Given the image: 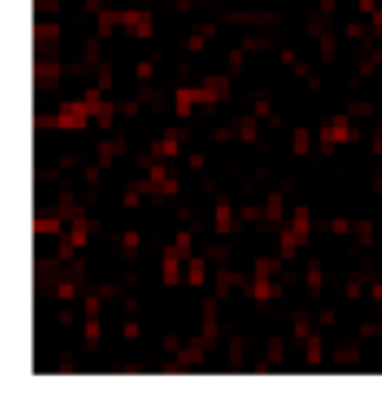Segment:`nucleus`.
<instances>
[{
	"instance_id": "nucleus-1",
	"label": "nucleus",
	"mask_w": 382,
	"mask_h": 416,
	"mask_svg": "<svg viewBox=\"0 0 382 416\" xmlns=\"http://www.w3.org/2000/svg\"><path fill=\"white\" fill-rule=\"evenodd\" d=\"M56 115H59V127H65V131H81V127H87V118H90L84 99L81 103H62Z\"/></svg>"
},
{
	"instance_id": "nucleus-2",
	"label": "nucleus",
	"mask_w": 382,
	"mask_h": 416,
	"mask_svg": "<svg viewBox=\"0 0 382 416\" xmlns=\"http://www.w3.org/2000/svg\"><path fill=\"white\" fill-rule=\"evenodd\" d=\"M181 258H183V255L177 252V245H174V249H168L165 258H162V279H165L168 286H174L177 279H181V267H177V261H181Z\"/></svg>"
},
{
	"instance_id": "nucleus-3",
	"label": "nucleus",
	"mask_w": 382,
	"mask_h": 416,
	"mask_svg": "<svg viewBox=\"0 0 382 416\" xmlns=\"http://www.w3.org/2000/svg\"><path fill=\"white\" fill-rule=\"evenodd\" d=\"M193 103H202V90H186V87L177 90V115H181V118L190 115Z\"/></svg>"
},
{
	"instance_id": "nucleus-4",
	"label": "nucleus",
	"mask_w": 382,
	"mask_h": 416,
	"mask_svg": "<svg viewBox=\"0 0 382 416\" xmlns=\"http://www.w3.org/2000/svg\"><path fill=\"white\" fill-rule=\"evenodd\" d=\"M299 233L295 230H283L280 233V255H283V258H292L295 255V249H299Z\"/></svg>"
},
{
	"instance_id": "nucleus-5",
	"label": "nucleus",
	"mask_w": 382,
	"mask_h": 416,
	"mask_svg": "<svg viewBox=\"0 0 382 416\" xmlns=\"http://www.w3.org/2000/svg\"><path fill=\"white\" fill-rule=\"evenodd\" d=\"M329 131H333V140H336V143L351 140V131H348V118H345V115H336L333 121H329Z\"/></svg>"
},
{
	"instance_id": "nucleus-6",
	"label": "nucleus",
	"mask_w": 382,
	"mask_h": 416,
	"mask_svg": "<svg viewBox=\"0 0 382 416\" xmlns=\"http://www.w3.org/2000/svg\"><path fill=\"white\" fill-rule=\"evenodd\" d=\"M90 227H93V224H87V220H81V218L72 224V236H69V239L78 245V249H84V245H87V233H90Z\"/></svg>"
},
{
	"instance_id": "nucleus-7",
	"label": "nucleus",
	"mask_w": 382,
	"mask_h": 416,
	"mask_svg": "<svg viewBox=\"0 0 382 416\" xmlns=\"http://www.w3.org/2000/svg\"><path fill=\"white\" fill-rule=\"evenodd\" d=\"M292 230L299 233V239H302V242H308V208H295Z\"/></svg>"
},
{
	"instance_id": "nucleus-8",
	"label": "nucleus",
	"mask_w": 382,
	"mask_h": 416,
	"mask_svg": "<svg viewBox=\"0 0 382 416\" xmlns=\"http://www.w3.org/2000/svg\"><path fill=\"white\" fill-rule=\"evenodd\" d=\"M292 149H295V156H308V152H311V137H308V127H299V131H295Z\"/></svg>"
},
{
	"instance_id": "nucleus-9",
	"label": "nucleus",
	"mask_w": 382,
	"mask_h": 416,
	"mask_svg": "<svg viewBox=\"0 0 382 416\" xmlns=\"http://www.w3.org/2000/svg\"><path fill=\"white\" fill-rule=\"evenodd\" d=\"M186 279H190V286H202V283H205V261L193 258L190 261V277H186Z\"/></svg>"
},
{
	"instance_id": "nucleus-10",
	"label": "nucleus",
	"mask_w": 382,
	"mask_h": 416,
	"mask_svg": "<svg viewBox=\"0 0 382 416\" xmlns=\"http://www.w3.org/2000/svg\"><path fill=\"white\" fill-rule=\"evenodd\" d=\"M100 90L103 87H87L84 90V106H87L90 115H100V109H103V103H100Z\"/></svg>"
},
{
	"instance_id": "nucleus-11",
	"label": "nucleus",
	"mask_w": 382,
	"mask_h": 416,
	"mask_svg": "<svg viewBox=\"0 0 382 416\" xmlns=\"http://www.w3.org/2000/svg\"><path fill=\"white\" fill-rule=\"evenodd\" d=\"M215 218H218V233H230V205L227 202H221L218 205V211H215Z\"/></svg>"
},
{
	"instance_id": "nucleus-12",
	"label": "nucleus",
	"mask_w": 382,
	"mask_h": 416,
	"mask_svg": "<svg viewBox=\"0 0 382 416\" xmlns=\"http://www.w3.org/2000/svg\"><path fill=\"white\" fill-rule=\"evenodd\" d=\"M59 220L56 218H35V233L40 236V233H59Z\"/></svg>"
},
{
	"instance_id": "nucleus-13",
	"label": "nucleus",
	"mask_w": 382,
	"mask_h": 416,
	"mask_svg": "<svg viewBox=\"0 0 382 416\" xmlns=\"http://www.w3.org/2000/svg\"><path fill=\"white\" fill-rule=\"evenodd\" d=\"M35 35H38V40H56L59 38V25L44 22V25H38V28H35Z\"/></svg>"
},
{
	"instance_id": "nucleus-14",
	"label": "nucleus",
	"mask_w": 382,
	"mask_h": 416,
	"mask_svg": "<svg viewBox=\"0 0 382 416\" xmlns=\"http://www.w3.org/2000/svg\"><path fill=\"white\" fill-rule=\"evenodd\" d=\"M112 25H118V16L115 13H109V10H103L100 13V35H112Z\"/></svg>"
},
{
	"instance_id": "nucleus-15",
	"label": "nucleus",
	"mask_w": 382,
	"mask_h": 416,
	"mask_svg": "<svg viewBox=\"0 0 382 416\" xmlns=\"http://www.w3.org/2000/svg\"><path fill=\"white\" fill-rule=\"evenodd\" d=\"M134 35L137 38H149L152 35V22H149V13H140V19H137V25H134Z\"/></svg>"
},
{
	"instance_id": "nucleus-16",
	"label": "nucleus",
	"mask_w": 382,
	"mask_h": 416,
	"mask_svg": "<svg viewBox=\"0 0 382 416\" xmlns=\"http://www.w3.org/2000/svg\"><path fill=\"white\" fill-rule=\"evenodd\" d=\"M152 152H156V156H177V140L168 137V140H162V143H156Z\"/></svg>"
},
{
	"instance_id": "nucleus-17",
	"label": "nucleus",
	"mask_w": 382,
	"mask_h": 416,
	"mask_svg": "<svg viewBox=\"0 0 382 416\" xmlns=\"http://www.w3.org/2000/svg\"><path fill=\"white\" fill-rule=\"evenodd\" d=\"M252 295H255V301H258V304H264V301L270 298V286H267V279H255Z\"/></svg>"
},
{
	"instance_id": "nucleus-18",
	"label": "nucleus",
	"mask_w": 382,
	"mask_h": 416,
	"mask_svg": "<svg viewBox=\"0 0 382 416\" xmlns=\"http://www.w3.org/2000/svg\"><path fill=\"white\" fill-rule=\"evenodd\" d=\"M304 283H308V289H311V292H317V289H320V264H317V261H314V264L308 267V279H304Z\"/></svg>"
},
{
	"instance_id": "nucleus-19",
	"label": "nucleus",
	"mask_w": 382,
	"mask_h": 416,
	"mask_svg": "<svg viewBox=\"0 0 382 416\" xmlns=\"http://www.w3.org/2000/svg\"><path fill=\"white\" fill-rule=\"evenodd\" d=\"M84 338H87V342H97L100 338V320L97 317H87V323H84Z\"/></svg>"
},
{
	"instance_id": "nucleus-20",
	"label": "nucleus",
	"mask_w": 382,
	"mask_h": 416,
	"mask_svg": "<svg viewBox=\"0 0 382 416\" xmlns=\"http://www.w3.org/2000/svg\"><path fill=\"white\" fill-rule=\"evenodd\" d=\"M38 131H50V127H59V115H38L35 118Z\"/></svg>"
},
{
	"instance_id": "nucleus-21",
	"label": "nucleus",
	"mask_w": 382,
	"mask_h": 416,
	"mask_svg": "<svg viewBox=\"0 0 382 416\" xmlns=\"http://www.w3.org/2000/svg\"><path fill=\"white\" fill-rule=\"evenodd\" d=\"M202 338L205 342H211V338H218V323H215V317H202Z\"/></svg>"
},
{
	"instance_id": "nucleus-22",
	"label": "nucleus",
	"mask_w": 382,
	"mask_h": 416,
	"mask_svg": "<svg viewBox=\"0 0 382 416\" xmlns=\"http://www.w3.org/2000/svg\"><path fill=\"white\" fill-rule=\"evenodd\" d=\"M280 202H283L280 196H270L267 199V218L270 220H280V215H283V205H280Z\"/></svg>"
},
{
	"instance_id": "nucleus-23",
	"label": "nucleus",
	"mask_w": 382,
	"mask_h": 416,
	"mask_svg": "<svg viewBox=\"0 0 382 416\" xmlns=\"http://www.w3.org/2000/svg\"><path fill=\"white\" fill-rule=\"evenodd\" d=\"M274 267H277V264H270V261L258 258V261H255V279H267V274H270Z\"/></svg>"
},
{
	"instance_id": "nucleus-24",
	"label": "nucleus",
	"mask_w": 382,
	"mask_h": 416,
	"mask_svg": "<svg viewBox=\"0 0 382 416\" xmlns=\"http://www.w3.org/2000/svg\"><path fill=\"white\" fill-rule=\"evenodd\" d=\"M190 245H193V236L186 233V230H181V233H177V252H181L183 258L190 255Z\"/></svg>"
},
{
	"instance_id": "nucleus-25",
	"label": "nucleus",
	"mask_w": 382,
	"mask_h": 416,
	"mask_svg": "<svg viewBox=\"0 0 382 416\" xmlns=\"http://www.w3.org/2000/svg\"><path fill=\"white\" fill-rule=\"evenodd\" d=\"M308 363H320V338H308Z\"/></svg>"
},
{
	"instance_id": "nucleus-26",
	"label": "nucleus",
	"mask_w": 382,
	"mask_h": 416,
	"mask_svg": "<svg viewBox=\"0 0 382 416\" xmlns=\"http://www.w3.org/2000/svg\"><path fill=\"white\" fill-rule=\"evenodd\" d=\"M358 236H361V242H367V245L373 242V224L370 220H361L358 224Z\"/></svg>"
},
{
	"instance_id": "nucleus-27",
	"label": "nucleus",
	"mask_w": 382,
	"mask_h": 416,
	"mask_svg": "<svg viewBox=\"0 0 382 416\" xmlns=\"http://www.w3.org/2000/svg\"><path fill=\"white\" fill-rule=\"evenodd\" d=\"M121 242H124V252H127V255H134V252H137V242H140V236L134 233V230H127Z\"/></svg>"
},
{
	"instance_id": "nucleus-28",
	"label": "nucleus",
	"mask_w": 382,
	"mask_h": 416,
	"mask_svg": "<svg viewBox=\"0 0 382 416\" xmlns=\"http://www.w3.org/2000/svg\"><path fill=\"white\" fill-rule=\"evenodd\" d=\"M240 127H242V131H240V134H242V140H245V143H252V140H255V121H252V118H242V124H240Z\"/></svg>"
},
{
	"instance_id": "nucleus-29",
	"label": "nucleus",
	"mask_w": 382,
	"mask_h": 416,
	"mask_svg": "<svg viewBox=\"0 0 382 416\" xmlns=\"http://www.w3.org/2000/svg\"><path fill=\"white\" fill-rule=\"evenodd\" d=\"M75 249H78V245H75L72 239H62V242H59V258H62V261H69L72 255H75Z\"/></svg>"
},
{
	"instance_id": "nucleus-30",
	"label": "nucleus",
	"mask_w": 382,
	"mask_h": 416,
	"mask_svg": "<svg viewBox=\"0 0 382 416\" xmlns=\"http://www.w3.org/2000/svg\"><path fill=\"white\" fill-rule=\"evenodd\" d=\"M84 314H87V317H97V314H100V298H97V295L84 298Z\"/></svg>"
},
{
	"instance_id": "nucleus-31",
	"label": "nucleus",
	"mask_w": 382,
	"mask_h": 416,
	"mask_svg": "<svg viewBox=\"0 0 382 416\" xmlns=\"http://www.w3.org/2000/svg\"><path fill=\"white\" fill-rule=\"evenodd\" d=\"M230 279H233L230 274H221L218 277V298H224V295L230 292Z\"/></svg>"
},
{
	"instance_id": "nucleus-32",
	"label": "nucleus",
	"mask_w": 382,
	"mask_h": 416,
	"mask_svg": "<svg viewBox=\"0 0 382 416\" xmlns=\"http://www.w3.org/2000/svg\"><path fill=\"white\" fill-rule=\"evenodd\" d=\"M84 56H87V62H97V59H100V44H97V40H87Z\"/></svg>"
},
{
	"instance_id": "nucleus-33",
	"label": "nucleus",
	"mask_w": 382,
	"mask_h": 416,
	"mask_svg": "<svg viewBox=\"0 0 382 416\" xmlns=\"http://www.w3.org/2000/svg\"><path fill=\"white\" fill-rule=\"evenodd\" d=\"M56 295H59L62 301H69L72 295H75V286H72V283H59V286H56Z\"/></svg>"
},
{
	"instance_id": "nucleus-34",
	"label": "nucleus",
	"mask_w": 382,
	"mask_h": 416,
	"mask_svg": "<svg viewBox=\"0 0 382 416\" xmlns=\"http://www.w3.org/2000/svg\"><path fill=\"white\" fill-rule=\"evenodd\" d=\"M240 360H242V342H236V338H233V342H230V363H240Z\"/></svg>"
},
{
	"instance_id": "nucleus-35",
	"label": "nucleus",
	"mask_w": 382,
	"mask_h": 416,
	"mask_svg": "<svg viewBox=\"0 0 382 416\" xmlns=\"http://www.w3.org/2000/svg\"><path fill=\"white\" fill-rule=\"evenodd\" d=\"M149 177H152V180H156V183H165V180H168L165 168H159V165H156V168H149Z\"/></svg>"
},
{
	"instance_id": "nucleus-36",
	"label": "nucleus",
	"mask_w": 382,
	"mask_h": 416,
	"mask_svg": "<svg viewBox=\"0 0 382 416\" xmlns=\"http://www.w3.org/2000/svg\"><path fill=\"white\" fill-rule=\"evenodd\" d=\"M348 230H351V224H348L345 218H336L333 220V233H348Z\"/></svg>"
},
{
	"instance_id": "nucleus-37",
	"label": "nucleus",
	"mask_w": 382,
	"mask_h": 416,
	"mask_svg": "<svg viewBox=\"0 0 382 416\" xmlns=\"http://www.w3.org/2000/svg\"><path fill=\"white\" fill-rule=\"evenodd\" d=\"M382 329L376 326V323H367V326H361V336H367V338H373V336H379Z\"/></svg>"
},
{
	"instance_id": "nucleus-38",
	"label": "nucleus",
	"mask_w": 382,
	"mask_h": 416,
	"mask_svg": "<svg viewBox=\"0 0 382 416\" xmlns=\"http://www.w3.org/2000/svg\"><path fill=\"white\" fill-rule=\"evenodd\" d=\"M56 6H59L56 0H38V10H44V13H53Z\"/></svg>"
},
{
	"instance_id": "nucleus-39",
	"label": "nucleus",
	"mask_w": 382,
	"mask_h": 416,
	"mask_svg": "<svg viewBox=\"0 0 382 416\" xmlns=\"http://www.w3.org/2000/svg\"><path fill=\"white\" fill-rule=\"evenodd\" d=\"M280 62H283V65H292V62H295V50H283V53H280Z\"/></svg>"
},
{
	"instance_id": "nucleus-40",
	"label": "nucleus",
	"mask_w": 382,
	"mask_h": 416,
	"mask_svg": "<svg viewBox=\"0 0 382 416\" xmlns=\"http://www.w3.org/2000/svg\"><path fill=\"white\" fill-rule=\"evenodd\" d=\"M137 75H140V78H149V75H152V65H149V62H137Z\"/></svg>"
},
{
	"instance_id": "nucleus-41",
	"label": "nucleus",
	"mask_w": 382,
	"mask_h": 416,
	"mask_svg": "<svg viewBox=\"0 0 382 416\" xmlns=\"http://www.w3.org/2000/svg\"><path fill=\"white\" fill-rule=\"evenodd\" d=\"M137 202H140V196H137L134 190H131V193L124 196V205H127V208H137Z\"/></svg>"
},
{
	"instance_id": "nucleus-42",
	"label": "nucleus",
	"mask_w": 382,
	"mask_h": 416,
	"mask_svg": "<svg viewBox=\"0 0 382 416\" xmlns=\"http://www.w3.org/2000/svg\"><path fill=\"white\" fill-rule=\"evenodd\" d=\"M267 112H270L267 99H258V103H255V115H267Z\"/></svg>"
},
{
	"instance_id": "nucleus-43",
	"label": "nucleus",
	"mask_w": 382,
	"mask_h": 416,
	"mask_svg": "<svg viewBox=\"0 0 382 416\" xmlns=\"http://www.w3.org/2000/svg\"><path fill=\"white\" fill-rule=\"evenodd\" d=\"M230 65H233V69H240V65H242V50H233V53H230Z\"/></svg>"
},
{
	"instance_id": "nucleus-44",
	"label": "nucleus",
	"mask_w": 382,
	"mask_h": 416,
	"mask_svg": "<svg viewBox=\"0 0 382 416\" xmlns=\"http://www.w3.org/2000/svg\"><path fill=\"white\" fill-rule=\"evenodd\" d=\"M137 333H140L137 323H127V326H124V336H127V338H137Z\"/></svg>"
},
{
	"instance_id": "nucleus-45",
	"label": "nucleus",
	"mask_w": 382,
	"mask_h": 416,
	"mask_svg": "<svg viewBox=\"0 0 382 416\" xmlns=\"http://www.w3.org/2000/svg\"><path fill=\"white\" fill-rule=\"evenodd\" d=\"M84 177H87V183H97L100 180V168H87V174H84Z\"/></svg>"
},
{
	"instance_id": "nucleus-46",
	"label": "nucleus",
	"mask_w": 382,
	"mask_h": 416,
	"mask_svg": "<svg viewBox=\"0 0 382 416\" xmlns=\"http://www.w3.org/2000/svg\"><path fill=\"white\" fill-rule=\"evenodd\" d=\"M270 360H280V342H277V338L270 342Z\"/></svg>"
},
{
	"instance_id": "nucleus-47",
	"label": "nucleus",
	"mask_w": 382,
	"mask_h": 416,
	"mask_svg": "<svg viewBox=\"0 0 382 416\" xmlns=\"http://www.w3.org/2000/svg\"><path fill=\"white\" fill-rule=\"evenodd\" d=\"M186 47L190 50H202V38H186Z\"/></svg>"
},
{
	"instance_id": "nucleus-48",
	"label": "nucleus",
	"mask_w": 382,
	"mask_h": 416,
	"mask_svg": "<svg viewBox=\"0 0 382 416\" xmlns=\"http://www.w3.org/2000/svg\"><path fill=\"white\" fill-rule=\"evenodd\" d=\"M358 6H361V13H373V0H358Z\"/></svg>"
},
{
	"instance_id": "nucleus-49",
	"label": "nucleus",
	"mask_w": 382,
	"mask_h": 416,
	"mask_svg": "<svg viewBox=\"0 0 382 416\" xmlns=\"http://www.w3.org/2000/svg\"><path fill=\"white\" fill-rule=\"evenodd\" d=\"M190 165H193V168H202V165H205V158L196 152V156H190Z\"/></svg>"
},
{
	"instance_id": "nucleus-50",
	"label": "nucleus",
	"mask_w": 382,
	"mask_h": 416,
	"mask_svg": "<svg viewBox=\"0 0 382 416\" xmlns=\"http://www.w3.org/2000/svg\"><path fill=\"white\" fill-rule=\"evenodd\" d=\"M329 56H333V40L326 38V40H323V59H329Z\"/></svg>"
},
{
	"instance_id": "nucleus-51",
	"label": "nucleus",
	"mask_w": 382,
	"mask_h": 416,
	"mask_svg": "<svg viewBox=\"0 0 382 416\" xmlns=\"http://www.w3.org/2000/svg\"><path fill=\"white\" fill-rule=\"evenodd\" d=\"M162 190H165V193H177V180H165Z\"/></svg>"
},
{
	"instance_id": "nucleus-52",
	"label": "nucleus",
	"mask_w": 382,
	"mask_h": 416,
	"mask_svg": "<svg viewBox=\"0 0 382 416\" xmlns=\"http://www.w3.org/2000/svg\"><path fill=\"white\" fill-rule=\"evenodd\" d=\"M373 149L382 152V131H376V137H373Z\"/></svg>"
},
{
	"instance_id": "nucleus-53",
	"label": "nucleus",
	"mask_w": 382,
	"mask_h": 416,
	"mask_svg": "<svg viewBox=\"0 0 382 416\" xmlns=\"http://www.w3.org/2000/svg\"><path fill=\"white\" fill-rule=\"evenodd\" d=\"M109 84H112V78H109V72L103 69V78H100V87H103V90H106V87H109Z\"/></svg>"
},
{
	"instance_id": "nucleus-54",
	"label": "nucleus",
	"mask_w": 382,
	"mask_h": 416,
	"mask_svg": "<svg viewBox=\"0 0 382 416\" xmlns=\"http://www.w3.org/2000/svg\"><path fill=\"white\" fill-rule=\"evenodd\" d=\"M348 295H351V298H358V295H361V286L351 283V286H348Z\"/></svg>"
},
{
	"instance_id": "nucleus-55",
	"label": "nucleus",
	"mask_w": 382,
	"mask_h": 416,
	"mask_svg": "<svg viewBox=\"0 0 382 416\" xmlns=\"http://www.w3.org/2000/svg\"><path fill=\"white\" fill-rule=\"evenodd\" d=\"M87 13H100V0H87Z\"/></svg>"
},
{
	"instance_id": "nucleus-56",
	"label": "nucleus",
	"mask_w": 382,
	"mask_h": 416,
	"mask_svg": "<svg viewBox=\"0 0 382 416\" xmlns=\"http://www.w3.org/2000/svg\"><path fill=\"white\" fill-rule=\"evenodd\" d=\"M59 165H62V168H72L75 158H72V156H62V158H59Z\"/></svg>"
},
{
	"instance_id": "nucleus-57",
	"label": "nucleus",
	"mask_w": 382,
	"mask_h": 416,
	"mask_svg": "<svg viewBox=\"0 0 382 416\" xmlns=\"http://www.w3.org/2000/svg\"><path fill=\"white\" fill-rule=\"evenodd\" d=\"M59 323H72V314L69 311H59Z\"/></svg>"
},
{
	"instance_id": "nucleus-58",
	"label": "nucleus",
	"mask_w": 382,
	"mask_h": 416,
	"mask_svg": "<svg viewBox=\"0 0 382 416\" xmlns=\"http://www.w3.org/2000/svg\"><path fill=\"white\" fill-rule=\"evenodd\" d=\"M373 298H376V301H382V283H376V286H373Z\"/></svg>"
}]
</instances>
